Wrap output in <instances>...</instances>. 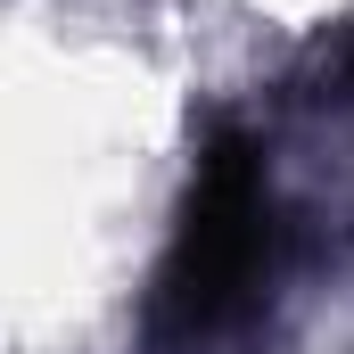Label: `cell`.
<instances>
[{"mask_svg":"<svg viewBox=\"0 0 354 354\" xmlns=\"http://www.w3.org/2000/svg\"><path fill=\"white\" fill-rule=\"evenodd\" d=\"M280 248L288 231L272 206L264 140L239 124H214L140 313V354H248L280 280Z\"/></svg>","mask_w":354,"mask_h":354,"instance_id":"obj_1","label":"cell"}]
</instances>
